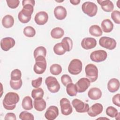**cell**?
<instances>
[{"label":"cell","mask_w":120,"mask_h":120,"mask_svg":"<svg viewBox=\"0 0 120 120\" xmlns=\"http://www.w3.org/2000/svg\"><path fill=\"white\" fill-rule=\"evenodd\" d=\"M35 1L34 0H24L22 2L23 8L20 11L18 18L22 23L28 22L31 19L33 12Z\"/></svg>","instance_id":"cell-1"},{"label":"cell","mask_w":120,"mask_h":120,"mask_svg":"<svg viewBox=\"0 0 120 120\" xmlns=\"http://www.w3.org/2000/svg\"><path fill=\"white\" fill-rule=\"evenodd\" d=\"M20 99L18 94L14 92H9L6 94L3 100V105L5 109L8 110L14 109Z\"/></svg>","instance_id":"cell-2"},{"label":"cell","mask_w":120,"mask_h":120,"mask_svg":"<svg viewBox=\"0 0 120 120\" xmlns=\"http://www.w3.org/2000/svg\"><path fill=\"white\" fill-rule=\"evenodd\" d=\"M35 64L33 70L37 74H42L46 70L47 64L45 57L39 56L35 59Z\"/></svg>","instance_id":"cell-3"},{"label":"cell","mask_w":120,"mask_h":120,"mask_svg":"<svg viewBox=\"0 0 120 120\" xmlns=\"http://www.w3.org/2000/svg\"><path fill=\"white\" fill-rule=\"evenodd\" d=\"M85 72L86 76L90 82H95L98 77V69L94 64H89L85 67Z\"/></svg>","instance_id":"cell-4"},{"label":"cell","mask_w":120,"mask_h":120,"mask_svg":"<svg viewBox=\"0 0 120 120\" xmlns=\"http://www.w3.org/2000/svg\"><path fill=\"white\" fill-rule=\"evenodd\" d=\"M82 9L83 12L87 15L90 17H93L97 13L98 7L93 2L86 1L82 4Z\"/></svg>","instance_id":"cell-5"},{"label":"cell","mask_w":120,"mask_h":120,"mask_svg":"<svg viewBox=\"0 0 120 120\" xmlns=\"http://www.w3.org/2000/svg\"><path fill=\"white\" fill-rule=\"evenodd\" d=\"M45 84L49 91L54 93L58 92L60 89V84L56 78L53 76H48L45 80Z\"/></svg>","instance_id":"cell-6"},{"label":"cell","mask_w":120,"mask_h":120,"mask_svg":"<svg viewBox=\"0 0 120 120\" xmlns=\"http://www.w3.org/2000/svg\"><path fill=\"white\" fill-rule=\"evenodd\" d=\"M82 67V61L79 59H75L70 61L68 67V71L70 74L76 75L81 72Z\"/></svg>","instance_id":"cell-7"},{"label":"cell","mask_w":120,"mask_h":120,"mask_svg":"<svg viewBox=\"0 0 120 120\" xmlns=\"http://www.w3.org/2000/svg\"><path fill=\"white\" fill-rule=\"evenodd\" d=\"M99 45L107 49L113 50L116 46V42L112 38L108 37H102L99 40Z\"/></svg>","instance_id":"cell-8"},{"label":"cell","mask_w":120,"mask_h":120,"mask_svg":"<svg viewBox=\"0 0 120 120\" xmlns=\"http://www.w3.org/2000/svg\"><path fill=\"white\" fill-rule=\"evenodd\" d=\"M107 57V52L103 50H98L92 52L90 55V58L96 62H102L106 60Z\"/></svg>","instance_id":"cell-9"},{"label":"cell","mask_w":120,"mask_h":120,"mask_svg":"<svg viewBox=\"0 0 120 120\" xmlns=\"http://www.w3.org/2000/svg\"><path fill=\"white\" fill-rule=\"evenodd\" d=\"M72 105L76 111L79 113L87 112L89 109L88 104L84 103L80 99L75 98L72 101Z\"/></svg>","instance_id":"cell-10"},{"label":"cell","mask_w":120,"mask_h":120,"mask_svg":"<svg viewBox=\"0 0 120 120\" xmlns=\"http://www.w3.org/2000/svg\"><path fill=\"white\" fill-rule=\"evenodd\" d=\"M60 105L61 113L64 115H68L73 111V108L70 101L66 98H62L60 100Z\"/></svg>","instance_id":"cell-11"},{"label":"cell","mask_w":120,"mask_h":120,"mask_svg":"<svg viewBox=\"0 0 120 120\" xmlns=\"http://www.w3.org/2000/svg\"><path fill=\"white\" fill-rule=\"evenodd\" d=\"M90 84V81L87 78H82L80 79L75 83V87L77 91L79 93H82L85 91L89 87Z\"/></svg>","instance_id":"cell-12"},{"label":"cell","mask_w":120,"mask_h":120,"mask_svg":"<svg viewBox=\"0 0 120 120\" xmlns=\"http://www.w3.org/2000/svg\"><path fill=\"white\" fill-rule=\"evenodd\" d=\"M15 42L14 38L11 37H6L2 38L0 41V47L2 50L8 51L15 45Z\"/></svg>","instance_id":"cell-13"},{"label":"cell","mask_w":120,"mask_h":120,"mask_svg":"<svg viewBox=\"0 0 120 120\" xmlns=\"http://www.w3.org/2000/svg\"><path fill=\"white\" fill-rule=\"evenodd\" d=\"M59 115L58 108L54 105L49 106L46 110L45 117L48 120H55Z\"/></svg>","instance_id":"cell-14"},{"label":"cell","mask_w":120,"mask_h":120,"mask_svg":"<svg viewBox=\"0 0 120 120\" xmlns=\"http://www.w3.org/2000/svg\"><path fill=\"white\" fill-rule=\"evenodd\" d=\"M103 110V106L100 103H96L89 108L88 114L92 117H96L100 114Z\"/></svg>","instance_id":"cell-15"},{"label":"cell","mask_w":120,"mask_h":120,"mask_svg":"<svg viewBox=\"0 0 120 120\" xmlns=\"http://www.w3.org/2000/svg\"><path fill=\"white\" fill-rule=\"evenodd\" d=\"M35 22L39 25L45 24L48 20V15L45 11H40L37 13L34 18Z\"/></svg>","instance_id":"cell-16"},{"label":"cell","mask_w":120,"mask_h":120,"mask_svg":"<svg viewBox=\"0 0 120 120\" xmlns=\"http://www.w3.org/2000/svg\"><path fill=\"white\" fill-rule=\"evenodd\" d=\"M97 45L96 40L92 38H84L81 42L82 47L85 50H89L94 48Z\"/></svg>","instance_id":"cell-17"},{"label":"cell","mask_w":120,"mask_h":120,"mask_svg":"<svg viewBox=\"0 0 120 120\" xmlns=\"http://www.w3.org/2000/svg\"><path fill=\"white\" fill-rule=\"evenodd\" d=\"M54 15L57 19L62 20L65 19L67 16V12L64 7L58 6L54 9Z\"/></svg>","instance_id":"cell-18"},{"label":"cell","mask_w":120,"mask_h":120,"mask_svg":"<svg viewBox=\"0 0 120 120\" xmlns=\"http://www.w3.org/2000/svg\"><path fill=\"white\" fill-rule=\"evenodd\" d=\"M97 2L101 6L102 9L105 12H112L114 8V5L113 3L110 0H98Z\"/></svg>","instance_id":"cell-19"},{"label":"cell","mask_w":120,"mask_h":120,"mask_svg":"<svg viewBox=\"0 0 120 120\" xmlns=\"http://www.w3.org/2000/svg\"><path fill=\"white\" fill-rule=\"evenodd\" d=\"M88 96L89 98L92 100H98L101 98L102 92L98 88H92L89 90L88 92Z\"/></svg>","instance_id":"cell-20"},{"label":"cell","mask_w":120,"mask_h":120,"mask_svg":"<svg viewBox=\"0 0 120 120\" xmlns=\"http://www.w3.org/2000/svg\"><path fill=\"white\" fill-rule=\"evenodd\" d=\"M120 88V82L116 78L111 79L107 83L108 90L112 93L117 91Z\"/></svg>","instance_id":"cell-21"},{"label":"cell","mask_w":120,"mask_h":120,"mask_svg":"<svg viewBox=\"0 0 120 120\" xmlns=\"http://www.w3.org/2000/svg\"><path fill=\"white\" fill-rule=\"evenodd\" d=\"M33 105L35 110L39 112L44 111L46 106V102L43 98L34 99Z\"/></svg>","instance_id":"cell-22"},{"label":"cell","mask_w":120,"mask_h":120,"mask_svg":"<svg viewBox=\"0 0 120 120\" xmlns=\"http://www.w3.org/2000/svg\"><path fill=\"white\" fill-rule=\"evenodd\" d=\"M102 30L105 33L111 32L113 29V24L112 21L108 19L104 20L101 24Z\"/></svg>","instance_id":"cell-23"},{"label":"cell","mask_w":120,"mask_h":120,"mask_svg":"<svg viewBox=\"0 0 120 120\" xmlns=\"http://www.w3.org/2000/svg\"><path fill=\"white\" fill-rule=\"evenodd\" d=\"M2 24L3 26L6 28L12 27L14 24V19L13 17L9 15H6L2 18Z\"/></svg>","instance_id":"cell-24"},{"label":"cell","mask_w":120,"mask_h":120,"mask_svg":"<svg viewBox=\"0 0 120 120\" xmlns=\"http://www.w3.org/2000/svg\"><path fill=\"white\" fill-rule=\"evenodd\" d=\"M62 46L66 52L70 51L73 47L72 40L69 37L64 38L61 42Z\"/></svg>","instance_id":"cell-25"},{"label":"cell","mask_w":120,"mask_h":120,"mask_svg":"<svg viewBox=\"0 0 120 120\" xmlns=\"http://www.w3.org/2000/svg\"><path fill=\"white\" fill-rule=\"evenodd\" d=\"M22 106L24 110H30L33 108V101L30 96H26L22 99Z\"/></svg>","instance_id":"cell-26"},{"label":"cell","mask_w":120,"mask_h":120,"mask_svg":"<svg viewBox=\"0 0 120 120\" xmlns=\"http://www.w3.org/2000/svg\"><path fill=\"white\" fill-rule=\"evenodd\" d=\"M64 34V30L60 27L54 28L51 31V36L54 39L60 38L63 36Z\"/></svg>","instance_id":"cell-27"},{"label":"cell","mask_w":120,"mask_h":120,"mask_svg":"<svg viewBox=\"0 0 120 120\" xmlns=\"http://www.w3.org/2000/svg\"><path fill=\"white\" fill-rule=\"evenodd\" d=\"M89 32L93 36L100 37L102 34V30L100 27L97 25H91L89 28Z\"/></svg>","instance_id":"cell-28"},{"label":"cell","mask_w":120,"mask_h":120,"mask_svg":"<svg viewBox=\"0 0 120 120\" xmlns=\"http://www.w3.org/2000/svg\"><path fill=\"white\" fill-rule=\"evenodd\" d=\"M46 55V50L45 47L42 46L37 47L35 49L33 53V55L35 59H36L37 57L39 56H42L45 57Z\"/></svg>","instance_id":"cell-29"},{"label":"cell","mask_w":120,"mask_h":120,"mask_svg":"<svg viewBox=\"0 0 120 120\" xmlns=\"http://www.w3.org/2000/svg\"><path fill=\"white\" fill-rule=\"evenodd\" d=\"M44 94V90L42 88L39 87L35 89H33L31 92V96L34 99L43 98Z\"/></svg>","instance_id":"cell-30"},{"label":"cell","mask_w":120,"mask_h":120,"mask_svg":"<svg viewBox=\"0 0 120 120\" xmlns=\"http://www.w3.org/2000/svg\"><path fill=\"white\" fill-rule=\"evenodd\" d=\"M66 87V91L69 96L73 97L76 95L77 91L75 84L72 82L68 84Z\"/></svg>","instance_id":"cell-31"},{"label":"cell","mask_w":120,"mask_h":120,"mask_svg":"<svg viewBox=\"0 0 120 120\" xmlns=\"http://www.w3.org/2000/svg\"><path fill=\"white\" fill-rule=\"evenodd\" d=\"M62 68L61 66L58 64H53L50 68V71L51 73L55 75H58L62 72Z\"/></svg>","instance_id":"cell-32"},{"label":"cell","mask_w":120,"mask_h":120,"mask_svg":"<svg viewBox=\"0 0 120 120\" xmlns=\"http://www.w3.org/2000/svg\"><path fill=\"white\" fill-rule=\"evenodd\" d=\"M24 35L29 38L33 37L36 34V30L34 28L31 26H27L23 29Z\"/></svg>","instance_id":"cell-33"},{"label":"cell","mask_w":120,"mask_h":120,"mask_svg":"<svg viewBox=\"0 0 120 120\" xmlns=\"http://www.w3.org/2000/svg\"><path fill=\"white\" fill-rule=\"evenodd\" d=\"M54 52L59 55L64 54L66 52V51L62 46L61 43H58L55 44L53 47Z\"/></svg>","instance_id":"cell-34"},{"label":"cell","mask_w":120,"mask_h":120,"mask_svg":"<svg viewBox=\"0 0 120 120\" xmlns=\"http://www.w3.org/2000/svg\"><path fill=\"white\" fill-rule=\"evenodd\" d=\"M22 73L21 71L18 69H15L13 70L10 75L11 80L13 81H17L21 79Z\"/></svg>","instance_id":"cell-35"},{"label":"cell","mask_w":120,"mask_h":120,"mask_svg":"<svg viewBox=\"0 0 120 120\" xmlns=\"http://www.w3.org/2000/svg\"><path fill=\"white\" fill-rule=\"evenodd\" d=\"M19 118L22 120H33L34 119L33 115L27 111L22 112L19 115Z\"/></svg>","instance_id":"cell-36"},{"label":"cell","mask_w":120,"mask_h":120,"mask_svg":"<svg viewBox=\"0 0 120 120\" xmlns=\"http://www.w3.org/2000/svg\"><path fill=\"white\" fill-rule=\"evenodd\" d=\"M119 112L118 110L114 107L110 106H108L106 109V114L111 118H114L117 116Z\"/></svg>","instance_id":"cell-37"},{"label":"cell","mask_w":120,"mask_h":120,"mask_svg":"<svg viewBox=\"0 0 120 120\" xmlns=\"http://www.w3.org/2000/svg\"><path fill=\"white\" fill-rule=\"evenodd\" d=\"M22 79H20L17 81H13L10 80V87L15 90H17L21 88L22 86Z\"/></svg>","instance_id":"cell-38"},{"label":"cell","mask_w":120,"mask_h":120,"mask_svg":"<svg viewBox=\"0 0 120 120\" xmlns=\"http://www.w3.org/2000/svg\"><path fill=\"white\" fill-rule=\"evenodd\" d=\"M111 17L115 23L117 24L120 23V12L119 11H113L111 13Z\"/></svg>","instance_id":"cell-39"},{"label":"cell","mask_w":120,"mask_h":120,"mask_svg":"<svg viewBox=\"0 0 120 120\" xmlns=\"http://www.w3.org/2000/svg\"><path fill=\"white\" fill-rule=\"evenodd\" d=\"M61 81L62 83L65 86H67L68 84L72 82V80L71 77L67 74L63 75L61 76Z\"/></svg>","instance_id":"cell-40"},{"label":"cell","mask_w":120,"mask_h":120,"mask_svg":"<svg viewBox=\"0 0 120 120\" xmlns=\"http://www.w3.org/2000/svg\"><path fill=\"white\" fill-rule=\"evenodd\" d=\"M6 2L9 8L12 9L16 8L20 3V0H7Z\"/></svg>","instance_id":"cell-41"},{"label":"cell","mask_w":120,"mask_h":120,"mask_svg":"<svg viewBox=\"0 0 120 120\" xmlns=\"http://www.w3.org/2000/svg\"><path fill=\"white\" fill-rule=\"evenodd\" d=\"M42 82V77H39L35 80H32L31 85L33 87L38 88L41 85Z\"/></svg>","instance_id":"cell-42"},{"label":"cell","mask_w":120,"mask_h":120,"mask_svg":"<svg viewBox=\"0 0 120 120\" xmlns=\"http://www.w3.org/2000/svg\"><path fill=\"white\" fill-rule=\"evenodd\" d=\"M120 95L119 93H118L116 95H115L112 98V101L113 104L117 105L118 107L120 106Z\"/></svg>","instance_id":"cell-43"},{"label":"cell","mask_w":120,"mask_h":120,"mask_svg":"<svg viewBox=\"0 0 120 120\" xmlns=\"http://www.w3.org/2000/svg\"><path fill=\"white\" fill-rule=\"evenodd\" d=\"M4 120H16V116L15 113L12 112H9L6 114Z\"/></svg>","instance_id":"cell-44"},{"label":"cell","mask_w":120,"mask_h":120,"mask_svg":"<svg viewBox=\"0 0 120 120\" xmlns=\"http://www.w3.org/2000/svg\"><path fill=\"white\" fill-rule=\"evenodd\" d=\"M70 2L73 5H77L80 2V0H70Z\"/></svg>","instance_id":"cell-45"}]
</instances>
